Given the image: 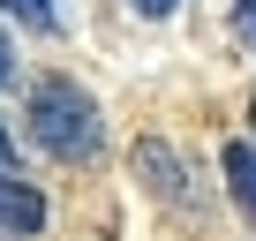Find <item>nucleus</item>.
I'll list each match as a JSON object with an SVG mask.
<instances>
[{"mask_svg": "<svg viewBox=\"0 0 256 241\" xmlns=\"http://www.w3.org/2000/svg\"><path fill=\"white\" fill-rule=\"evenodd\" d=\"M226 188H234V204H241V218L256 226V144H226Z\"/></svg>", "mask_w": 256, "mask_h": 241, "instance_id": "obj_4", "label": "nucleus"}, {"mask_svg": "<svg viewBox=\"0 0 256 241\" xmlns=\"http://www.w3.org/2000/svg\"><path fill=\"white\" fill-rule=\"evenodd\" d=\"M23 120H30V144H38V151H53V158H68V166H83V158H98V151H106L98 98H90L83 83H68V76H38V83H30Z\"/></svg>", "mask_w": 256, "mask_h": 241, "instance_id": "obj_1", "label": "nucleus"}, {"mask_svg": "<svg viewBox=\"0 0 256 241\" xmlns=\"http://www.w3.org/2000/svg\"><path fill=\"white\" fill-rule=\"evenodd\" d=\"M8 83H16V46L0 38V90H8Z\"/></svg>", "mask_w": 256, "mask_h": 241, "instance_id": "obj_7", "label": "nucleus"}, {"mask_svg": "<svg viewBox=\"0 0 256 241\" xmlns=\"http://www.w3.org/2000/svg\"><path fill=\"white\" fill-rule=\"evenodd\" d=\"M136 174L151 181V196H158V204H174V211H188V204H196V188H188V166L174 158V144L144 136V144H136Z\"/></svg>", "mask_w": 256, "mask_h": 241, "instance_id": "obj_2", "label": "nucleus"}, {"mask_svg": "<svg viewBox=\"0 0 256 241\" xmlns=\"http://www.w3.org/2000/svg\"><path fill=\"white\" fill-rule=\"evenodd\" d=\"M181 0H136V16H174Z\"/></svg>", "mask_w": 256, "mask_h": 241, "instance_id": "obj_8", "label": "nucleus"}, {"mask_svg": "<svg viewBox=\"0 0 256 241\" xmlns=\"http://www.w3.org/2000/svg\"><path fill=\"white\" fill-rule=\"evenodd\" d=\"M16 23H30V30H60V16H53V0H0Z\"/></svg>", "mask_w": 256, "mask_h": 241, "instance_id": "obj_5", "label": "nucleus"}, {"mask_svg": "<svg viewBox=\"0 0 256 241\" xmlns=\"http://www.w3.org/2000/svg\"><path fill=\"white\" fill-rule=\"evenodd\" d=\"M248 120H256V106H248Z\"/></svg>", "mask_w": 256, "mask_h": 241, "instance_id": "obj_10", "label": "nucleus"}, {"mask_svg": "<svg viewBox=\"0 0 256 241\" xmlns=\"http://www.w3.org/2000/svg\"><path fill=\"white\" fill-rule=\"evenodd\" d=\"M234 30H241V38L256 46V0H234Z\"/></svg>", "mask_w": 256, "mask_h": 241, "instance_id": "obj_6", "label": "nucleus"}, {"mask_svg": "<svg viewBox=\"0 0 256 241\" xmlns=\"http://www.w3.org/2000/svg\"><path fill=\"white\" fill-rule=\"evenodd\" d=\"M0 166H16V136L8 128H0Z\"/></svg>", "mask_w": 256, "mask_h": 241, "instance_id": "obj_9", "label": "nucleus"}, {"mask_svg": "<svg viewBox=\"0 0 256 241\" xmlns=\"http://www.w3.org/2000/svg\"><path fill=\"white\" fill-rule=\"evenodd\" d=\"M38 226H46V196L16 166H0V234H38Z\"/></svg>", "mask_w": 256, "mask_h": 241, "instance_id": "obj_3", "label": "nucleus"}]
</instances>
